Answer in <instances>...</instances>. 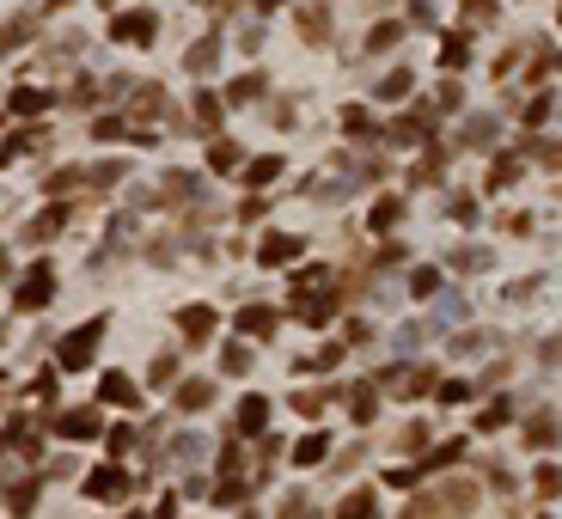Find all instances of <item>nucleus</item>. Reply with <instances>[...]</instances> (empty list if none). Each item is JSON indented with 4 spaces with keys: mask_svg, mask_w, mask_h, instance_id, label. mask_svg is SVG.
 I'll list each match as a JSON object with an SVG mask.
<instances>
[{
    "mask_svg": "<svg viewBox=\"0 0 562 519\" xmlns=\"http://www.w3.org/2000/svg\"><path fill=\"white\" fill-rule=\"evenodd\" d=\"M116 37H128V43H147V37H154V19H147V13L123 19V25H116Z\"/></svg>",
    "mask_w": 562,
    "mask_h": 519,
    "instance_id": "1",
    "label": "nucleus"
}]
</instances>
